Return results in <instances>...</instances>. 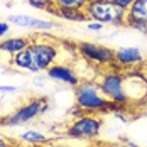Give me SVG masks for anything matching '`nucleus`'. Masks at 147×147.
Listing matches in <instances>:
<instances>
[{
	"instance_id": "6ab92c4d",
	"label": "nucleus",
	"mask_w": 147,
	"mask_h": 147,
	"mask_svg": "<svg viewBox=\"0 0 147 147\" xmlns=\"http://www.w3.org/2000/svg\"><path fill=\"white\" fill-rule=\"evenodd\" d=\"M9 30H10V22H3V20H0V39L5 37V36L9 34Z\"/></svg>"
},
{
	"instance_id": "9b49d317",
	"label": "nucleus",
	"mask_w": 147,
	"mask_h": 147,
	"mask_svg": "<svg viewBox=\"0 0 147 147\" xmlns=\"http://www.w3.org/2000/svg\"><path fill=\"white\" fill-rule=\"evenodd\" d=\"M30 42V37H22V36H15V37H7L3 41H0V49L3 54H9L10 58L17 54L19 51L26 49Z\"/></svg>"
},
{
	"instance_id": "b1692460",
	"label": "nucleus",
	"mask_w": 147,
	"mask_h": 147,
	"mask_svg": "<svg viewBox=\"0 0 147 147\" xmlns=\"http://www.w3.org/2000/svg\"><path fill=\"white\" fill-rule=\"evenodd\" d=\"M118 147H139V146H135V144H132V142H129V144H125V146H118Z\"/></svg>"
},
{
	"instance_id": "7ed1b4c3",
	"label": "nucleus",
	"mask_w": 147,
	"mask_h": 147,
	"mask_svg": "<svg viewBox=\"0 0 147 147\" xmlns=\"http://www.w3.org/2000/svg\"><path fill=\"white\" fill-rule=\"evenodd\" d=\"M47 110H49V98L47 96H32L26 103H22L14 113L0 118V125L20 127V125H26L32 120H36L37 117L44 115Z\"/></svg>"
},
{
	"instance_id": "a878e982",
	"label": "nucleus",
	"mask_w": 147,
	"mask_h": 147,
	"mask_svg": "<svg viewBox=\"0 0 147 147\" xmlns=\"http://www.w3.org/2000/svg\"><path fill=\"white\" fill-rule=\"evenodd\" d=\"M0 56H2V49H0Z\"/></svg>"
},
{
	"instance_id": "dca6fc26",
	"label": "nucleus",
	"mask_w": 147,
	"mask_h": 147,
	"mask_svg": "<svg viewBox=\"0 0 147 147\" xmlns=\"http://www.w3.org/2000/svg\"><path fill=\"white\" fill-rule=\"evenodd\" d=\"M32 9H39L46 12H53L54 9V0H26Z\"/></svg>"
},
{
	"instance_id": "0eeeda50",
	"label": "nucleus",
	"mask_w": 147,
	"mask_h": 147,
	"mask_svg": "<svg viewBox=\"0 0 147 147\" xmlns=\"http://www.w3.org/2000/svg\"><path fill=\"white\" fill-rule=\"evenodd\" d=\"M78 54L80 58L88 61L91 64H98V66H112L113 64V56L115 51L100 46L96 42H90V41H80L78 42Z\"/></svg>"
},
{
	"instance_id": "aec40b11",
	"label": "nucleus",
	"mask_w": 147,
	"mask_h": 147,
	"mask_svg": "<svg viewBox=\"0 0 147 147\" xmlns=\"http://www.w3.org/2000/svg\"><path fill=\"white\" fill-rule=\"evenodd\" d=\"M115 3H117L120 9H123V10H129L130 9V5L134 3V0H113Z\"/></svg>"
},
{
	"instance_id": "f03ea898",
	"label": "nucleus",
	"mask_w": 147,
	"mask_h": 147,
	"mask_svg": "<svg viewBox=\"0 0 147 147\" xmlns=\"http://www.w3.org/2000/svg\"><path fill=\"white\" fill-rule=\"evenodd\" d=\"M27 51L30 54V69L29 73H41L47 71L54 63L59 59V46L53 41H46L42 36L30 37V42L27 46Z\"/></svg>"
},
{
	"instance_id": "20e7f679",
	"label": "nucleus",
	"mask_w": 147,
	"mask_h": 147,
	"mask_svg": "<svg viewBox=\"0 0 147 147\" xmlns=\"http://www.w3.org/2000/svg\"><path fill=\"white\" fill-rule=\"evenodd\" d=\"M85 12L90 20H98L105 26H127V10L120 9L113 0H88Z\"/></svg>"
},
{
	"instance_id": "2eb2a0df",
	"label": "nucleus",
	"mask_w": 147,
	"mask_h": 147,
	"mask_svg": "<svg viewBox=\"0 0 147 147\" xmlns=\"http://www.w3.org/2000/svg\"><path fill=\"white\" fill-rule=\"evenodd\" d=\"M88 0H54V7L61 9H85Z\"/></svg>"
},
{
	"instance_id": "6e6552de",
	"label": "nucleus",
	"mask_w": 147,
	"mask_h": 147,
	"mask_svg": "<svg viewBox=\"0 0 147 147\" xmlns=\"http://www.w3.org/2000/svg\"><path fill=\"white\" fill-rule=\"evenodd\" d=\"M146 64V58L139 47H120L115 51L113 64L110 68L118 71H129L134 68H140Z\"/></svg>"
},
{
	"instance_id": "f3484780",
	"label": "nucleus",
	"mask_w": 147,
	"mask_h": 147,
	"mask_svg": "<svg viewBox=\"0 0 147 147\" xmlns=\"http://www.w3.org/2000/svg\"><path fill=\"white\" fill-rule=\"evenodd\" d=\"M127 27H132L134 30L147 34V20H130V19H127Z\"/></svg>"
},
{
	"instance_id": "412c9836",
	"label": "nucleus",
	"mask_w": 147,
	"mask_h": 147,
	"mask_svg": "<svg viewBox=\"0 0 147 147\" xmlns=\"http://www.w3.org/2000/svg\"><path fill=\"white\" fill-rule=\"evenodd\" d=\"M123 110H125V108H122V110H117V112H113V115H115V118H118L120 122H123V123H129V118L123 115Z\"/></svg>"
},
{
	"instance_id": "4be33fe9",
	"label": "nucleus",
	"mask_w": 147,
	"mask_h": 147,
	"mask_svg": "<svg viewBox=\"0 0 147 147\" xmlns=\"http://www.w3.org/2000/svg\"><path fill=\"white\" fill-rule=\"evenodd\" d=\"M0 147H14V144H12L9 139H5V137L0 135Z\"/></svg>"
},
{
	"instance_id": "423d86ee",
	"label": "nucleus",
	"mask_w": 147,
	"mask_h": 147,
	"mask_svg": "<svg viewBox=\"0 0 147 147\" xmlns=\"http://www.w3.org/2000/svg\"><path fill=\"white\" fill-rule=\"evenodd\" d=\"M103 120L96 113H83L80 117L73 118V122L68 125L64 135L74 140H91L96 139L102 132Z\"/></svg>"
},
{
	"instance_id": "f8f14e48",
	"label": "nucleus",
	"mask_w": 147,
	"mask_h": 147,
	"mask_svg": "<svg viewBox=\"0 0 147 147\" xmlns=\"http://www.w3.org/2000/svg\"><path fill=\"white\" fill-rule=\"evenodd\" d=\"M51 14L54 17L63 19V20H69V22H88L90 20L85 9H61V7H54Z\"/></svg>"
},
{
	"instance_id": "ddd939ff",
	"label": "nucleus",
	"mask_w": 147,
	"mask_h": 147,
	"mask_svg": "<svg viewBox=\"0 0 147 147\" xmlns=\"http://www.w3.org/2000/svg\"><path fill=\"white\" fill-rule=\"evenodd\" d=\"M127 19L130 20H147V0H134L127 10Z\"/></svg>"
},
{
	"instance_id": "39448f33",
	"label": "nucleus",
	"mask_w": 147,
	"mask_h": 147,
	"mask_svg": "<svg viewBox=\"0 0 147 147\" xmlns=\"http://www.w3.org/2000/svg\"><path fill=\"white\" fill-rule=\"evenodd\" d=\"M98 85H100L102 91L105 93V96L108 100H112L113 103H117L123 108L132 105L127 91H125V74H123V71L110 68L108 71H105L100 76Z\"/></svg>"
},
{
	"instance_id": "393cba45",
	"label": "nucleus",
	"mask_w": 147,
	"mask_h": 147,
	"mask_svg": "<svg viewBox=\"0 0 147 147\" xmlns=\"http://www.w3.org/2000/svg\"><path fill=\"white\" fill-rule=\"evenodd\" d=\"M51 147H69V146H56V144H53Z\"/></svg>"
},
{
	"instance_id": "4468645a",
	"label": "nucleus",
	"mask_w": 147,
	"mask_h": 147,
	"mask_svg": "<svg viewBox=\"0 0 147 147\" xmlns=\"http://www.w3.org/2000/svg\"><path fill=\"white\" fill-rule=\"evenodd\" d=\"M20 140L26 142V144H34V146H44V144H49V139L47 135L39 130H26V132L20 135Z\"/></svg>"
},
{
	"instance_id": "1a4fd4ad",
	"label": "nucleus",
	"mask_w": 147,
	"mask_h": 147,
	"mask_svg": "<svg viewBox=\"0 0 147 147\" xmlns=\"http://www.w3.org/2000/svg\"><path fill=\"white\" fill-rule=\"evenodd\" d=\"M47 76L54 81H59V83H64V85H69V86H76L80 85V76L76 74L73 66L69 64H64V63H54L47 71Z\"/></svg>"
},
{
	"instance_id": "a211bd4d",
	"label": "nucleus",
	"mask_w": 147,
	"mask_h": 147,
	"mask_svg": "<svg viewBox=\"0 0 147 147\" xmlns=\"http://www.w3.org/2000/svg\"><path fill=\"white\" fill-rule=\"evenodd\" d=\"M103 27H105V24L98 22V20H88V22H86V29L93 30V32H98V30H102Z\"/></svg>"
},
{
	"instance_id": "f257e3e1",
	"label": "nucleus",
	"mask_w": 147,
	"mask_h": 147,
	"mask_svg": "<svg viewBox=\"0 0 147 147\" xmlns=\"http://www.w3.org/2000/svg\"><path fill=\"white\" fill-rule=\"evenodd\" d=\"M74 102L76 107H80L85 113H96V115L113 113L123 108L112 100H108L100 88L98 81L95 80L80 81V85L74 86Z\"/></svg>"
},
{
	"instance_id": "5701e85b",
	"label": "nucleus",
	"mask_w": 147,
	"mask_h": 147,
	"mask_svg": "<svg viewBox=\"0 0 147 147\" xmlns=\"http://www.w3.org/2000/svg\"><path fill=\"white\" fill-rule=\"evenodd\" d=\"M17 88L15 86H0V93H15Z\"/></svg>"
},
{
	"instance_id": "9d476101",
	"label": "nucleus",
	"mask_w": 147,
	"mask_h": 147,
	"mask_svg": "<svg viewBox=\"0 0 147 147\" xmlns=\"http://www.w3.org/2000/svg\"><path fill=\"white\" fill-rule=\"evenodd\" d=\"M9 22L19 26V27H27V29H36V30H51L54 27V24L51 20L39 19V17H32V15H26V14L10 15L9 17Z\"/></svg>"
}]
</instances>
